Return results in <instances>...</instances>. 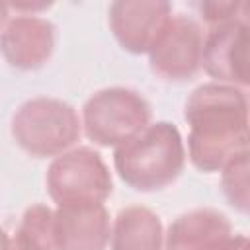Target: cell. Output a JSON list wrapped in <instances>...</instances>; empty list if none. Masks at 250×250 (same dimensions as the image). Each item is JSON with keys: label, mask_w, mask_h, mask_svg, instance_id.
I'll use <instances>...</instances> for the list:
<instances>
[{"label": "cell", "mask_w": 250, "mask_h": 250, "mask_svg": "<svg viewBox=\"0 0 250 250\" xmlns=\"http://www.w3.org/2000/svg\"><path fill=\"white\" fill-rule=\"evenodd\" d=\"M189 125L188 156L201 172H217L248 150V100L242 88L207 82L197 86L184 109Z\"/></svg>", "instance_id": "1"}, {"label": "cell", "mask_w": 250, "mask_h": 250, "mask_svg": "<svg viewBox=\"0 0 250 250\" xmlns=\"http://www.w3.org/2000/svg\"><path fill=\"white\" fill-rule=\"evenodd\" d=\"M186 148L176 125L156 121L133 139L115 146L113 166L119 178L137 191H156L178 180Z\"/></svg>", "instance_id": "2"}, {"label": "cell", "mask_w": 250, "mask_h": 250, "mask_svg": "<svg viewBox=\"0 0 250 250\" xmlns=\"http://www.w3.org/2000/svg\"><path fill=\"white\" fill-rule=\"evenodd\" d=\"M10 133L16 145L31 156H59L74 146L82 135L76 109L59 98H31L12 115Z\"/></svg>", "instance_id": "3"}, {"label": "cell", "mask_w": 250, "mask_h": 250, "mask_svg": "<svg viewBox=\"0 0 250 250\" xmlns=\"http://www.w3.org/2000/svg\"><path fill=\"white\" fill-rule=\"evenodd\" d=\"M150 104L137 90L111 86L92 94L82 105L86 137L100 146H119L150 125Z\"/></svg>", "instance_id": "4"}, {"label": "cell", "mask_w": 250, "mask_h": 250, "mask_svg": "<svg viewBox=\"0 0 250 250\" xmlns=\"http://www.w3.org/2000/svg\"><path fill=\"white\" fill-rule=\"evenodd\" d=\"M45 186L49 197L57 203H104L113 191L109 168L98 150L90 146L68 148L55 156L47 168Z\"/></svg>", "instance_id": "5"}, {"label": "cell", "mask_w": 250, "mask_h": 250, "mask_svg": "<svg viewBox=\"0 0 250 250\" xmlns=\"http://www.w3.org/2000/svg\"><path fill=\"white\" fill-rule=\"evenodd\" d=\"M203 33L188 16H170L148 49L150 70L170 82H184L201 68Z\"/></svg>", "instance_id": "6"}, {"label": "cell", "mask_w": 250, "mask_h": 250, "mask_svg": "<svg viewBox=\"0 0 250 250\" xmlns=\"http://www.w3.org/2000/svg\"><path fill=\"white\" fill-rule=\"evenodd\" d=\"M248 23L244 20L211 27L203 37L201 66L215 82L236 88L248 86Z\"/></svg>", "instance_id": "7"}, {"label": "cell", "mask_w": 250, "mask_h": 250, "mask_svg": "<svg viewBox=\"0 0 250 250\" xmlns=\"http://www.w3.org/2000/svg\"><path fill=\"white\" fill-rule=\"evenodd\" d=\"M107 16L117 43L133 55H143L148 53L172 16V4L166 0H117L109 4Z\"/></svg>", "instance_id": "8"}, {"label": "cell", "mask_w": 250, "mask_h": 250, "mask_svg": "<svg viewBox=\"0 0 250 250\" xmlns=\"http://www.w3.org/2000/svg\"><path fill=\"white\" fill-rule=\"evenodd\" d=\"M57 27L53 21L23 14L8 20L0 33V53L6 62L20 70L41 68L55 51Z\"/></svg>", "instance_id": "9"}, {"label": "cell", "mask_w": 250, "mask_h": 250, "mask_svg": "<svg viewBox=\"0 0 250 250\" xmlns=\"http://www.w3.org/2000/svg\"><path fill=\"white\" fill-rule=\"evenodd\" d=\"M59 250H105L111 236L109 213L104 203H62L55 211Z\"/></svg>", "instance_id": "10"}, {"label": "cell", "mask_w": 250, "mask_h": 250, "mask_svg": "<svg viewBox=\"0 0 250 250\" xmlns=\"http://www.w3.org/2000/svg\"><path fill=\"white\" fill-rule=\"evenodd\" d=\"M232 236L225 213L211 207L191 209L176 217L164 234V250H213Z\"/></svg>", "instance_id": "11"}, {"label": "cell", "mask_w": 250, "mask_h": 250, "mask_svg": "<svg viewBox=\"0 0 250 250\" xmlns=\"http://www.w3.org/2000/svg\"><path fill=\"white\" fill-rule=\"evenodd\" d=\"M109 244L111 250H162V221L148 207H125L113 219Z\"/></svg>", "instance_id": "12"}, {"label": "cell", "mask_w": 250, "mask_h": 250, "mask_svg": "<svg viewBox=\"0 0 250 250\" xmlns=\"http://www.w3.org/2000/svg\"><path fill=\"white\" fill-rule=\"evenodd\" d=\"M12 250H59L55 211L43 203L29 205L12 238Z\"/></svg>", "instance_id": "13"}, {"label": "cell", "mask_w": 250, "mask_h": 250, "mask_svg": "<svg viewBox=\"0 0 250 250\" xmlns=\"http://www.w3.org/2000/svg\"><path fill=\"white\" fill-rule=\"evenodd\" d=\"M221 188L227 201L240 213H248V150L238 152L221 168Z\"/></svg>", "instance_id": "14"}, {"label": "cell", "mask_w": 250, "mask_h": 250, "mask_svg": "<svg viewBox=\"0 0 250 250\" xmlns=\"http://www.w3.org/2000/svg\"><path fill=\"white\" fill-rule=\"evenodd\" d=\"M242 10H246L244 2H203L199 4L201 18L211 25H223L229 21L244 20Z\"/></svg>", "instance_id": "15"}, {"label": "cell", "mask_w": 250, "mask_h": 250, "mask_svg": "<svg viewBox=\"0 0 250 250\" xmlns=\"http://www.w3.org/2000/svg\"><path fill=\"white\" fill-rule=\"evenodd\" d=\"M213 250H248V238L244 234H232L229 240H225Z\"/></svg>", "instance_id": "16"}, {"label": "cell", "mask_w": 250, "mask_h": 250, "mask_svg": "<svg viewBox=\"0 0 250 250\" xmlns=\"http://www.w3.org/2000/svg\"><path fill=\"white\" fill-rule=\"evenodd\" d=\"M8 12H10V6L0 2V33H2V29L6 27V23H8V16H10Z\"/></svg>", "instance_id": "17"}, {"label": "cell", "mask_w": 250, "mask_h": 250, "mask_svg": "<svg viewBox=\"0 0 250 250\" xmlns=\"http://www.w3.org/2000/svg\"><path fill=\"white\" fill-rule=\"evenodd\" d=\"M0 250H12V240L2 227H0Z\"/></svg>", "instance_id": "18"}]
</instances>
